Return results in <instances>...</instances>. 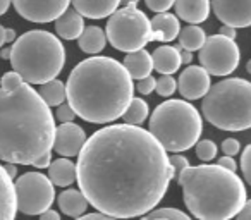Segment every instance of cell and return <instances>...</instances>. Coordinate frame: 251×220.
<instances>
[{"instance_id":"cell-26","label":"cell","mask_w":251,"mask_h":220,"mask_svg":"<svg viewBox=\"0 0 251 220\" xmlns=\"http://www.w3.org/2000/svg\"><path fill=\"white\" fill-rule=\"evenodd\" d=\"M38 93H40V97H42V100L45 101L49 107H60V105L64 103V100L67 98L66 83H62V81H59V79L42 84Z\"/></svg>"},{"instance_id":"cell-33","label":"cell","mask_w":251,"mask_h":220,"mask_svg":"<svg viewBox=\"0 0 251 220\" xmlns=\"http://www.w3.org/2000/svg\"><path fill=\"white\" fill-rule=\"evenodd\" d=\"M76 112L73 110L69 103H62L60 107H57L55 110V119L59 121L60 124H71L74 119H76Z\"/></svg>"},{"instance_id":"cell-21","label":"cell","mask_w":251,"mask_h":220,"mask_svg":"<svg viewBox=\"0 0 251 220\" xmlns=\"http://www.w3.org/2000/svg\"><path fill=\"white\" fill-rule=\"evenodd\" d=\"M84 29L86 26H84L83 16L76 9H69L55 21V31L62 40H79Z\"/></svg>"},{"instance_id":"cell-38","label":"cell","mask_w":251,"mask_h":220,"mask_svg":"<svg viewBox=\"0 0 251 220\" xmlns=\"http://www.w3.org/2000/svg\"><path fill=\"white\" fill-rule=\"evenodd\" d=\"M217 165H220V167L226 169V171H229V172H234V174H236V171H237V164L232 157H220L219 162H217Z\"/></svg>"},{"instance_id":"cell-41","label":"cell","mask_w":251,"mask_h":220,"mask_svg":"<svg viewBox=\"0 0 251 220\" xmlns=\"http://www.w3.org/2000/svg\"><path fill=\"white\" fill-rule=\"evenodd\" d=\"M52 165V153L50 155H47V157H43V158H40L38 162H36L33 167H36V169H47V167H50Z\"/></svg>"},{"instance_id":"cell-22","label":"cell","mask_w":251,"mask_h":220,"mask_svg":"<svg viewBox=\"0 0 251 220\" xmlns=\"http://www.w3.org/2000/svg\"><path fill=\"white\" fill-rule=\"evenodd\" d=\"M49 179L53 186L67 188L74 181H77V167L69 158H57L49 167Z\"/></svg>"},{"instance_id":"cell-49","label":"cell","mask_w":251,"mask_h":220,"mask_svg":"<svg viewBox=\"0 0 251 220\" xmlns=\"http://www.w3.org/2000/svg\"><path fill=\"white\" fill-rule=\"evenodd\" d=\"M0 57H2V59H9V60H11V49H4V50H2Z\"/></svg>"},{"instance_id":"cell-10","label":"cell","mask_w":251,"mask_h":220,"mask_svg":"<svg viewBox=\"0 0 251 220\" xmlns=\"http://www.w3.org/2000/svg\"><path fill=\"white\" fill-rule=\"evenodd\" d=\"M200 64L212 76H229L241 62V50L234 40L212 35L200 50Z\"/></svg>"},{"instance_id":"cell-43","label":"cell","mask_w":251,"mask_h":220,"mask_svg":"<svg viewBox=\"0 0 251 220\" xmlns=\"http://www.w3.org/2000/svg\"><path fill=\"white\" fill-rule=\"evenodd\" d=\"M40 220H60V215L55 212V210L50 208L49 212H45V213L40 215Z\"/></svg>"},{"instance_id":"cell-5","label":"cell","mask_w":251,"mask_h":220,"mask_svg":"<svg viewBox=\"0 0 251 220\" xmlns=\"http://www.w3.org/2000/svg\"><path fill=\"white\" fill-rule=\"evenodd\" d=\"M12 71L28 84L55 81L66 64V49L53 33L35 29L21 35L11 47Z\"/></svg>"},{"instance_id":"cell-9","label":"cell","mask_w":251,"mask_h":220,"mask_svg":"<svg viewBox=\"0 0 251 220\" xmlns=\"http://www.w3.org/2000/svg\"><path fill=\"white\" fill-rule=\"evenodd\" d=\"M14 186L18 210L26 215H42L53 205L55 188L49 175L40 172H26L14 182Z\"/></svg>"},{"instance_id":"cell-29","label":"cell","mask_w":251,"mask_h":220,"mask_svg":"<svg viewBox=\"0 0 251 220\" xmlns=\"http://www.w3.org/2000/svg\"><path fill=\"white\" fill-rule=\"evenodd\" d=\"M217 151L219 148L212 140H200L196 145V157L201 162H212L217 157Z\"/></svg>"},{"instance_id":"cell-13","label":"cell","mask_w":251,"mask_h":220,"mask_svg":"<svg viewBox=\"0 0 251 220\" xmlns=\"http://www.w3.org/2000/svg\"><path fill=\"white\" fill-rule=\"evenodd\" d=\"M213 14L224 26L230 28H248L251 26V0L246 2H229V0H215L212 2Z\"/></svg>"},{"instance_id":"cell-25","label":"cell","mask_w":251,"mask_h":220,"mask_svg":"<svg viewBox=\"0 0 251 220\" xmlns=\"http://www.w3.org/2000/svg\"><path fill=\"white\" fill-rule=\"evenodd\" d=\"M206 38L208 36L205 35L203 28L200 26H186V28L181 29L179 33V47L184 49L186 52H196V50H201L203 45L206 43Z\"/></svg>"},{"instance_id":"cell-39","label":"cell","mask_w":251,"mask_h":220,"mask_svg":"<svg viewBox=\"0 0 251 220\" xmlns=\"http://www.w3.org/2000/svg\"><path fill=\"white\" fill-rule=\"evenodd\" d=\"M76 220H117V219L103 215V213H100V212H95V213H86V215L79 217V219H76Z\"/></svg>"},{"instance_id":"cell-37","label":"cell","mask_w":251,"mask_h":220,"mask_svg":"<svg viewBox=\"0 0 251 220\" xmlns=\"http://www.w3.org/2000/svg\"><path fill=\"white\" fill-rule=\"evenodd\" d=\"M155 88H157V79H155L153 76L145 77V79L136 83V90H138V93H141V95H150Z\"/></svg>"},{"instance_id":"cell-20","label":"cell","mask_w":251,"mask_h":220,"mask_svg":"<svg viewBox=\"0 0 251 220\" xmlns=\"http://www.w3.org/2000/svg\"><path fill=\"white\" fill-rule=\"evenodd\" d=\"M124 67L131 76V79L141 81L145 77H150L151 71H155L153 57L147 50H138V52L127 53L124 57Z\"/></svg>"},{"instance_id":"cell-31","label":"cell","mask_w":251,"mask_h":220,"mask_svg":"<svg viewBox=\"0 0 251 220\" xmlns=\"http://www.w3.org/2000/svg\"><path fill=\"white\" fill-rule=\"evenodd\" d=\"M25 83L26 81L23 79L18 73L9 71V73H5L4 76H2V79H0V88H4V90H16V88L23 86Z\"/></svg>"},{"instance_id":"cell-17","label":"cell","mask_w":251,"mask_h":220,"mask_svg":"<svg viewBox=\"0 0 251 220\" xmlns=\"http://www.w3.org/2000/svg\"><path fill=\"white\" fill-rule=\"evenodd\" d=\"M73 5L83 18L103 19L110 18L121 7V2L119 0H74Z\"/></svg>"},{"instance_id":"cell-1","label":"cell","mask_w":251,"mask_h":220,"mask_svg":"<svg viewBox=\"0 0 251 220\" xmlns=\"http://www.w3.org/2000/svg\"><path fill=\"white\" fill-rule=\"evenodd\" d=\"M77 184L88 203L114 219L145 217L174 179L167 151L150 131L127 124L101 127L77 155Z\"/></svg>"},{"instance_id":"cell-14","label":"cell","mask_w":251,"mask_h":220,"mask_svg":"<svg viewBox=\"0 0 251 220\" xmlns=\"http://www.w3.org/2000/svg\"><path fill=\"white\" fill-rule=\"evenodd\" d=\"M88 138L86 133L81 126L71 122V124H60L55 129V143H53V150L64 158L77 157L81 150L86 145Z\"/></svg>"},{"instance_id":"cell-11","label":"cell","mask_w":251,"mask_h":220,"mask_svg":"<svg viewBox=\"0 0 251 220\" xmlns=\"http://www.w3.org/2000/svg\"><path fill=\"white\" fill-rule=\"evenodd\" d=\"M14 9L31 23H52L69 11V0H16Z\"/></svg>"},{"instance_id":"cell-30","label":"cell","mask_w":251,"mask_h":220,"mask_svg":"<svg viewBox=\"0 0 251 220\" xmlns=\"http://www.w3.org/2000/svg\"><path fill=\"white\" fill-rule=\"evenodd\" d=\"M177 90V81L174 79L172 76H162L160 79H157V91L160 97H172Z\"/></svg>"},{"instance_id":"cell-35","label":"cell","mask_w":251,"mask_h":220,"mask_svg":"<svg viewBox=\"0 0 251 220\" xmlns=\"http://www.w3.org/2000/svg\"><path fill=\"white\" fill-rule=\"evenodd\" d=\"M176 2H172V0H147V7L150 9V11L157 12V14H165V12H169V9L174 7Z\"/></svg>"},{"instance_id":"cell-24","label":"cell","mask_w":251,"mask_h":220,"mask_svg":"<svg viewBox=\"0 0 251 220\" xmlns=\"http://www.w3.org/2000/svg\"><path fill=\"white\" fill-rule=\"evenodd\" d=\"M77 45L84 53L97 57V53H100L107 45V35L98 26H88L83 35H81V38L77 40Z\"/></svg>"},{"instance_id":"cell-18","label":"cell","mask_w":251,"mask_h":220,"mask_svg":"<svg viewBox=\"0 0 251 220\" xmlns=\"http://www.w3.org/2000/svg\"><path fill=\"white\" fill-rule=\"evenodd\" d=\"M151 57H153L155 71H158L162 76H172V74L177 73V69L182 66L181 50H179L177 47L162 45L151 53Z\"/></svg>"},{"instance_id":"cell-23","label":"cell","mask_w":251,"mask_h":220,"mask_svg":"<svg viewBox=\"0 0 251 220\" xmlns=\"http://www.w3.org/2000/svg\"><path fill=\"white\" fill-rule=\"evenodd\" d=\"M62 213H66L67 217H73V219H79L83 217V213L88 208V199L79 189H66L59 195L57 198Z\"/></svg>"},{"instance_id":"cell-8","label":"cell","mask_w":251,"mask_h":220,"mask_svg":"<svg viewBox=\"0 0 251 220\" xmlns=\"http://www.w3.org/2000/svg\"><path fill=\"white\" fill-rule=\"evenodd\" d=\"M105 35L114 49L126 53L145 50L148 43L153 42L151 21L138 9V2H129L124 7H119L108 18Z\"/></svg>"},{"instance_id":"cell-36","label":"cell","mask_w":251,"mask_h":220,"mask_svg":"<svg viewBox=\"0 0 251 220\" xmlns=\"http://www.w3.org/2000/svg\"><path fill=\"white\" fill-rule=\"evenodd\" d=\"M222 151H224V157L234 158L241 151V143L236 138H227V140L222 141Z\"/></svg>"},{"instance_id":"cell-15","label":"cell","mask_w":251,"mask_h":220,"mask_svg":"<svg viewBox=\"0 0 251 220\" xmlns=\"http://www.w3.org/2000/svg\"><path fill=\"white\" fill-rule=\"evenodd\" d=\"M174 11L179 19L189 23V26H198L206 21L212 11V4L208 0H177L174 4Z\"/></svg>"},{"instance_id":"cell-42","label":"cell","mask_w":251,"mask_h":220,"mask_svg":"<svg viewBox=\"0 0 251 220\" xmlns=\"http://www.w3.org/2000/svg\"><path fill=\"white\" fill-rule=\"evenodd\" d=\"M219 35L226 36V38H229V40H236V29L230 28V26H222Z\"/></svg>"},{"instance_id":"cell-3","label":"cell","mask_w":251,"mask_h":220,"mask_svg":"<svg viewBox=\"0 0 251 220\" xmlns=\"http://www.w3.org/2000/svg\"><path fill=\"white\" fill-rule=\"evenodd\" d=\"M134 84L124 64L112 57H90L71 71L67 103L86 122L108 124L121 119L133 101Z\"/></svg>"},{"instance_id":"cell-28","label":"cell","mask_w":251,"mask_h":220,"mask_svg":"<svg viewBox=\"0 0 251 220\" xmlns=\"http://www.w3.org/2000/svg\"><path fill=\"white\" fill-rule=\"evenodd\" d=\"M141 220H191V217L177 208H157L141 217Z\"/></svg>"},{"instance_id":"cell-44","label":"cell","mask_w":251,"mask_h":220,"mask_svg":"<svg viewBox=\"0 0 251 220\" xmlns=\"http://www.w3.org/2000/svg\"><path fill=\"white\" fill-rule=\"evenodd\" d=\"M4 169H5V172H7V175H9L11 179H14L16 175H18V169H16V165L5 164V165H4Z\"/></svg>"},{"instance_id":"cell-19","label":"cell","mask_w":251,"mask_h":220,"mask_svg":"<svg viewBox=\"0 0 251 220\" xmlns=\"http://www.w3.org/2000/svg\"><path fill=\"white\" fill-rule=\"evenodd\" d=\"M151 31H153V42H174L181 33L179 18L171 12L157 14L151 19Z\"/></svg>"},{"instance_id":"cell-45","label":"cell","mask_w":251,"mask_h":220,"mask_svg":"<svg viewBox=\"0 0 251 220\" xmlns=\"http://www.w3.org/2000/svg\"><path fill=\"white\" fill-rule=\"evenodd\" d=\"M7 43V28L0 24V47H4Z\"/></svg>"},{"instance_id":"cell-48","label":"cell","mask_w":251,"mask_h":220,"mask_svg":"<svg viewBox=\"0 0 251 220\" xmlns=\"http://www.w3.org/2000/svg\"><path fill=\"white\" fill-rule=\"evenodd\" d=\"M16 43V31L12 28H7V43Z\"/></svg>"},{"instance_id":"cell-46","label":"cell","mask_w":251,"mask_h":220,"mask_svg":"<svg viewBox=\"0 0 251 220\" xmlns=\"http://www.w3.org/2000/svg\"><path fill=\"white\" fill-rule=\"evenodd\" d=\"M11 2H7V0H0V16H4L5 12L9 11V7H11Z\"/></svg>"},{"instance_id":"cell-16","label":"cell","mask_w":251,"mask_h":220,"mask_svg":"<svg viewBox=\"0 0 251 220\" xmlns=\"http://www.w3.org/2000/svg\"><path fill=\"white\" fill-rule=\"evenodd\" d=\"M18 198L16 186L7 175L4 165H0V220H16Z\"/></svg>"},{"instance_id":"cell-7","label":"cell","mask_w":251,"mask_h":220,"mask_svg":"<svg viewBox=\"0 0 251 220\" xmlns=\"http://www.w3.org/2000/svg\"><path fill=\"white\" fill-rule=\"evenodd\" d=\"M150 131L165 151L179 155L196 147L203 131L198 108L186 100H167L153 110Z\"/></svg>"},{"instance_id":"cell-34","label":"cell","mask_w":251,"mask_h":220,"mask_svg":"<svg viewBox=\"0 0 251 220\" xmlns=\"http://www.w3.org/2000/svg\"><path fill=\"white\" fill-rule=\"evenodd\" d=\"M241 171H243V177L251 186V143L241 153Z\"/></svg>"},{"instance_id":"cell-40","label":"cell","mask_w":251,"mask_h":220,"mask_svg":"<svg viewBox=\"0 0 251 220\" xmlns=\"http://www.w3.org/2000/svg\"><path fill=\"white\" fill-rule=\"evenodd\" d=\"M236 220H251V199H248L244 208L239 212V215L236 217Z\"/></svg>"},{"instance_id":"cell-12","label":"cell","mask_w":251,"mask_h":220,"mask_svg":"<svg viewBox=\"0 0 251 220\" xmlns=\"http://www.w3.org/2000/svg\"><path fill=\"white\" fill-rule=\"evenodd\" d=\"M212 88L210 74L201 66H188L177 79V90L184 100L205 98Z\"/></svg>"},{"instance_id":"cell-32","label":"cell","mask_w":251,"mask_h":220,"mask_svg":"<svg viewBox=\"0 0 251 220\" xmlns=\"http://www.w3.org/2000/svg\"><path fill=\"white\" fill-rule=\"evenodd\" d=\"M169 162H171V167H172V174H174V179H177L186 169L189 167V160L184 157V155H172L169 157Z\"/></svg>"},{"instance_id":"cell-50","label":"cell","mask_w":251,"mask_h":220,"mask_svg":"<svg viewBox=\"0 0 251 220\" xmlns=\"http://www.w3.org/2000/svg\"><path fill=\"white\" fill-rule=\"evenodd\" d=\"M246 71H248V73L251 74V59L248 60V64H246Z\"/></svg>"},{"instance_id":"cell-4","label":"cell","mask_w":251,"mask_h":220,"mask_svg":"<svg viewBox=\"0 0 251 220\" xmlns=\"http://www.w3.org/2000/svg\"><path fill=\"white\" fill-rule=\"evenodd\" d=\"M182 198L198 220H230L248 201L239 175L220 165H189L177 177Z\"/></svg>"},{"instance_id":"cell-27","label":"cell","mask_w":251,"mask_h":220,"mask_svg":"<svg viewBox=\"0 0 251 220\" xmlns=\"http://www.w3.org/2000/svg\"><path fill=\"white\" fill-rule=\"evenodd\" d=\"M148 114H150V108H148L147 101L143 98H133V101L129 103L122 119H124V124H127V126L140 127V124H143L148 119Z\"/></svg>"},{"instance_id":"cell-2","label":"cell","mask_w":251,"mask_h":220,"mask_svg":"<svg viewBox=\"0 0 251 220\" xmlns=\"http://www.w3.org/2000/svg\"><path fill=\"white\" fill-rule=\"evenodd\" d=\"M55 129L52 110L31 84L0 88V160L35 165L52 153Z\"/></svg>"},{"instance_id":"cell-6","label":"cell","mask_w":251,"mask_h":220,"mask_svg":"<svg viewBox=\"0 0 251 220\" xmlns=\"http://www.w3.org/2000/svg\"><path fill=\"white\" fill-rule=\"evenodd\" d=\"M201 112L217 129L230 133L251 129V83L243 77L215 83L203 98Z\"/></svg>"},{"instance_id":"cell-47","label":"cell","mask_w":251,"mask_h":220,"mask_svg":"<svg viewBox=\"0 0 251 220\" xmlns=\"http://www.w3.org/2000/svg\"><path fill=\"white\" fill-rule=\"evenodd\" d=\"M181 60H182V64H191V60H193V53L191 52H181Z\"/></svg>"}]
</instances>
